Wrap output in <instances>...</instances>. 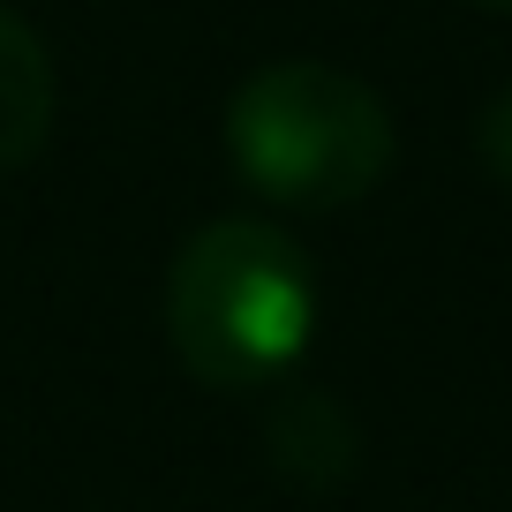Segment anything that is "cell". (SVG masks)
Wrapping results in <instances>:
<instances>
[{
	"label": "cell",
	"instance_id": "cell-4",
	"mask_svg": "<svg viewBox=\"0 0 512 512\" xmlns=\"http://www.w3.org/2000/svg\"><path fill=\"white\" fill-rule=\"evenodd\" d=\"M264 437H272L279 475H294V482H339V475H354V422L339 415L332 400H287Z\"/></svg>",
	"mask_w": 512,
	"mask_h": 512
},
{
	"label": "cell",
	"instance_id": "cell-5",
	"mask_svg": "<svg viewBox=\"0 0 512 512\" xmlns=\"http://www.w3.org/2000/svg\"><path fill=\"white\" fill-rule=\"evenodd\" d=\"M475 144H482V166L512 189V91L490 98V113H482V128H475Z\"/></svg>",
	"mask_w": 512,
	"mask_h": 512
},
{
	"label": "cell",
	"instance_id": "cell-6",
	"mask_svg": "<svg viewBox=\"0 0 512 512\" xmlns=\"http://www.w3.org/2000/svg\"><path fill=\"white\" fill-rule=\"evenodd\" d=\"M475 8H497V16H512V0H475Z\"/></svg>",
	"mask_w": 512,
	"mask_h": 512
},
{
	"label": "cell",
	"instance_id": "cell-2",
	"mask_svg": "<svg viewBox=\"0 0 512 512\" xmlns=\"http://www.w3.org/2000/svg\"><path fill=\"white\" fill-rule=\"evenodd\" d=\"M392 113L362 76L332 61H272L226 106V159L256 196L287 211L362 204L392 174Z\"/></svg>",
	"mask_w": 512,
	"mask_h": 512
},
{
	"label": "cell",
	"instance_id": "cell-1",
	"mask_svg": "<svg viewBox=\"0 0 512 512\" xmlns=\"http://www.w3.org/2000/svg\"><path fill=\"white\" fill-rule=\"evenodd\" d=\"M317 332V272L272 219H211L166 272V339L211 392H249L302 362Z\"/></svg>",
	"mask_w": 512,
	"mask_h": 512
},
{
	"label": "cell",
	"instance_id": "cell-3",
	"mask_svg": "<svg viewBox=\"0 0 512 512\" xmlns=\"http://www.w3.org/2000/svg\"><path fill=\"white\" fill-rule=\"evenodd\" d=\"M53 136V53L16 8H0V174H16Z\"/></svg>",
	"mask_w": 512,
	"mask_h": 512
}]
</instances>
